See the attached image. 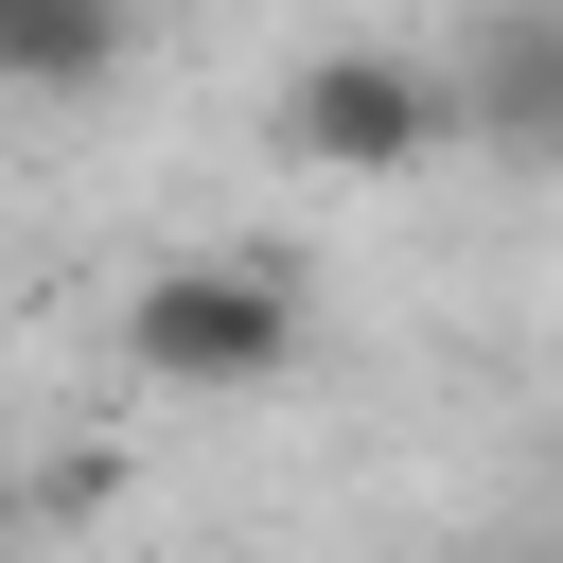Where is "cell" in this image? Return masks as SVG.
<instances>
[{
    "mask_svg": "<svg viewBox=\"0 0 563 563\" xmlns=\"http://www.w3.org/2000/svg\"><path fill=\"white\" fill-rule=\"evenodd\" d=\"M457 158L563 176V0H475V35H457Z\"/></svg>",
    "mask_w": 563,
    "mask_h": 563,
    "instance_id": "obj_3",
    "label": "cell"
},
{
    "mask_svg": "<svg viewBox=\"0 0 563 563\" xmlns=\"http://www.w3.org/2000/svg\"><path fill=\"white\" fill-rule=\"evenodd\" d=\"M141 0H0V106H88L123 70Z\"/></svg>",
    "mask_w": 563,
    "mask_h": 563,
    "instance_id": "obj_4",
    "label": "cell"
},
{
    "mask_svg": "<svg viewBox=\"0 0 563 563\" xmlns=\"http://www.w3.org/2000/svg\"><path fill=\"white\" fill-rule=\"evenodd\" d=\"M282 158H299V176H352V194L457 158V53H405V35L299 53V70H282Z\"/></svg>",
    "mask_w": 563,
    "mask_h": 563,
    "instance_id": "obj_2",
    "label": "cell"
},
{
    "mask_svg": "<svg viewBox=\"0 0 563 563\" xmlns=\"http://www.w3.org/2000/svg\"><path fill=\"white\" fill-rule=\"evenodd\" d=\"M317 352V282L282 246H194V264H141L123 282V369L176 387V405H246Z\"/></svg>",
    "mask_w": 563,
    "mask_h": 563,
    "instance_id": "obj_1",
    "label": "cell"
}]
</instances>
